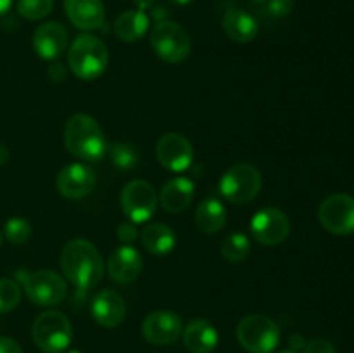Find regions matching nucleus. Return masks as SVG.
Returning <instances> with one entry per match:
<instances>
[{"label":"nucleus","instance_id":"c85d7f7f","mask_svg":"<svg viewBox=\"0 0 354 353\" xmlns=\"http://www.w3.org/2000/svg\"><path fill=\"white\" fill-rule=\"evenodd\" d=\"M21 286L12 279H0V314L12 311L21 301Z\"/></svg>","mask_w":354,"mask_h":353},{"label":"nucleus","instance_id":"37998d69","mask_svg":"<svg viewBox=\"0 0 354 353\" xmlns=\"http://www.w3.org/2000/svg\"><path fill=\"white\" fill-rule=\"evenodd\" d=\"M0 244H2V234H0Z\"/></svg>","mask_w":354,"mask_h":353},{"label":"nucleus","instance_id":"7c9ffc66","mask_svg":"<svg viewBox=\"0 0 354 353\" xmlns=\"http://www.w3.org/2000/svg\"><path fill=\"white\" fill-rule=\"evenodd\" d=\"M303 352L304 353H337L335 352L334 345H332L328 339H324V338H315L311 339V341H308Z\"/></svg>","mask_w":354,"mask_h":353},{"label":"nucleus","instance_id":"b1692460","mask_svg":"<svg viewBox=\"0 0 354 353\" xmlns=\"http://www.w3.org/2000/svg\"><path fill=\"white\" fill-rule=\"evenodd\" d=\"M194 220H196L197 228H199L203 234H218V232L223 230V227L227 225V210H225V206L220 201L209 197V199H204L203 203L197 206Z\"/></svg>","mask_w":354,"mask_h":353},{"label":"nucleus","instance_id":"20e7f679","mask_svg":"<svg viewBox=\"0 0 354 353\" xmlns=\"http://www.w3.org/2000/svg\"><path fill=\"white\" fill-rule=\"evenodd\" d=\"M151 45L156 55L168 64L183 62L192 51V40L185 28L169 19L154 24L151 31Z\"/></svg>","mask_w":354,"mask_h":353},{"label":"nucleus","instance_id":"c9c22d12","mask_svg":"<svg viewBox=\"0 0 354 353\" xmlns=\"http://www.w3.org/2000/svg\"><path fill=\"white\" fill-rule=\"evenodd\" d=\"M135 3H137L138 10H144L145 12V10L154 6V0H135Z\"/></svg>","mask_w":354,"mask_h":353},{"label":"nucleus","instance_id":"e433bc0d","mask_svg":"<svg viewBox=\"0 0 354 353\" xmlns=\"http://www.w3.org/2000/svg\"><path fill=\"white\" fill-rule=\"evenodd\" d=\"M9 151H7V147L6 145H2L0 144V166L2 165H6L7 161H9Z\"/></svg>","mask_w":354,"mask_h":353},{"label":"nucleus","instance_id":"4468645a","mask_svg":"<svg viewBox=\"0 0 354 353\" xmlns=\"http://www.w3.org/2000/svg\"><path fill=\"white\" fill-rule=\"evenodd\" d=\"M55 187L66 199H82L95 187V173L85 163H71L57 173Z\"/></svg>","mask_w":354,"mask_h":353},{"label":"nucleus","instance_id":"a211bd4d","mask_svg":"<svg viewBox=\"0 0 354 353\" xmlns=\"http://www.w3.org/2000/svg\"><path fill=\"white\" fill-rule=\"evenodd\" d=\"M64 10L78 30H99L104 24L106 9L102 0H64Z\"/></svg>","mask_w":354,"mask_h":353},{"label":"nucleus","instance_id":"2eb2a0df","mask_svg":"<svg viewBox=\"0 0 354 353\" xmlns=\"http://www.w3.org/2000/svg\"><path fill=\"white\" fill-rule=\"evenodd\" d=\"M144 269V260L138 249L131 244L118 246L107 260V273L118 284H131L138 279Z\"/></svg>","mask_w":354,"mask_h":353},{"label":"nucleus","instance_id":"ddd939ff","mask_svg":"<svg viewBox=\"0 0 354 353\" xmlns=\"http://www.w3.org/2000/svg\"><path fill=\"white\" fill-rule=\"evenodd\" d=\"M182 318L169 310L151 311L142 322V334L145 341L156 346L173 345L182 336Z\"/></svg>","mask_w":354,"mask_h":353},{"label":"nucleus","instance_id":"473e14b6","mask_svg":"<svg viewBox=\"0 0 354 353\" xmlns=\"http://www.w3.org/2000/svg\"><path fill=\"white\" fill-rule=\"evenodd\" d=\"M0 353H23L19 343L12 338H0Z\"/></svg>","mask_w":354,"mask_h":353},{"label":"nucleus","instance_id":"58836bf2","mask_svg":"<svg viewBox=\"0 0 354 353\" xmlns=\"http://www.w3.org/2000/svg\"><path fill=\"white\" fill-rule=\"evenodd\" d=\"M169 2L178 3V6H187V3H190V2H192V0H169Z\"/></svg>","mask_w":354,"mask_h":353},{"label":"nucleus","instance_id":"4be33fe9","mask_svg":"<svg viewBox=\"0 0 354 353\" xmlns=\"http://www.w3.org/2000/svg\"><path fill=\"white\" fill-rule=\"evenodd\" d=\"M114 35L120 38L121 42L127 44H133L138 42L149 30V17L144 10H124L116 17L113 24Z\"/></svg>","mask_w":354,"mask_h":353},{"label":"nucleus","instance_id":"412c9836","mask_svg":"<svg viewBox=\"0 0 354 353\" xmlns=\"http://www.w3.org/2000/svg\"><path fill=\"white\" fill-rule=\"evenodd\" d=\"M185 348L192 353H211L218 346L220 334L211 322L204 318H194L182 331Z\"/></svg>","mask_w":354,"mask_h":353},{"label":"nucleus","instance_id":"9b49d317","mask_svg":"<svg viewBox=\"0 0 354 353\" xmlns=\"http://www.w3.org/2000/svg\"><path fill=\"white\" fill-rule=\"evenodd\" d=\"M251 232L263 246H279L289 237L290 220L280 208H263L251 220Z\"/></svg>","mask_w":354,"mask_h":353},{"label":"nucleus","instance_id":"dca6fc26","mask_svg":"<svg viewBox=\"0 0 354 353\" xmlns=\"http://www.w3.org/2000/svg\"><path fill=\"white\" fill-rule=\"evenodd\" d=\"M69 45L68 30L59 21H47L33 33V48L38 57L54 61L61 57Z\"/></svg>","mask_w":354,"mask_h":353},{"label":"nucleus","instance_id":"9d476101","mask_svg":"<svg viewBox=\"0 0 354 353\" xmlns=\"http://www.w3.org/2000/svg\"><path fill=\"white\" fill-rule=\"evenodd\" d=\"M322 227L334 235H349L354 232V197L349 194H332L318 208Z\"/></svg>","mask_w":354,"mask_h":353},{"label":"nucleus","instance_id":"393cba45","mask_svg":"<svg viewBox=\"0 0 354 353\" xmlns=\"http://www.w3.org/2000/svg\"><path fill=\"white\" fill-rule=\"evenodd\" d=\"M220 251L223 255V258L230 263H241L251 253V241L245 234H242L241 230H235L232 234L225 235L223 241H221Z\"/></svg>","mask_w":354,"mask_h":353},{"label":"nucleus","instance_id":"79ce46f5","mask_svg":"<svg viewBox=\"0 0 354 353\" xmlns=\"http://www.w3.org/2000/svg\"><path fill=\"white\" fill-rule=\"evenodd\" d=\"M69 353H82V352H76V350H73V352H69Z\"/></svg>","mask_w":354,"mask_h":353},{"label":"nucleus","instance_id":"f8f14e48","mask_svg":"<svg viewBox=\"0 0 354 353\" xmlns=\"http://www.w3.org/2000/svg\"><path fill=\"white\" fill-rule=\"evenodd\" d=\"M156 156L162 168L168 172H185L194 161V147L189 138L176 132L165 134L156 144Z\"/></svg>","mask_w":354,"mask_h":353},{"label":"nucleus","instance_id":"6ab92c4d","mask_svg":"<svg viewBox=\"0 0 354 353\" xmlns=\"http://www.w3.org/2000/svg\"><path fill=\"white\" fill-rule=\"evenodd\" d=\"M196 192V185L187 176H175L162 185L158 199L162 210L168 213H182L190 206Z\"/></svg>","mask_w":354,"mask_h":353},{"label":"nucleus","instance_id":"f3484780","mask_svg":"<svg viewBox=\"0 0 354 353\" xmlns=\"http://www.w3.org/2000/svg\"><path fill=\"white\" fill-rule=\"evenodd\" d=\"M90 311L97 324L107 329H114L127 317V303L116 291L100 289L93 296Z\"/></svg>","mask_w":354,"mask_h":353},{"label":"nucleus","instance_id":"aec40b11","mask_svg":"<svg viewBox=\"0 0 354 353\" xmlns=\"http://www.w3.org/2000/svg\"><path fill=\"white\" fill-rule=\"evenodd\" d=\"M221 28L232 42L249 44L258 37L259 24L252 14L244 9H228L221 19Z\"/></svg>","mask_w":354,"mask_h":353},{"label":"nucleus","instance_id":"2f4dec72","mask_svg":"<svg viewBox=\"0 0 354 353\" xmlns=\"http://www.w3.org/2000/svg\"><path fill=\"white\" fill-rule=\"evenodd\" d=\"M138 237V230L137 227H135V224H131V221H124V224H121L120 227H118V239H120L123 244H131V242L137 241Z\"/></svg>","mask_w":354,"mask_h":353},{"label":"nucleus","instance_id":"7ed1b4c3","mask_svg":"<svg viewBox=\"0 0 354 353\" xmlns=\"http://www.w3.org/2000/svg\"><path fill=\"white\" fill-rule=\"evenodd\" d=\"M109 64V51L100 38L83 33L75 38L68 48V66L80 80H95Z\"/></svg>","mask_w":354,"mask_h":353},{"label":"nucleus","instance_id":"f704fd0d","mask_svg":"<svg viewBox=\"0 0 354 353\" xmlns=\"http://www.w3.org/2000/svg\"><path fill=\"white\" fill-rule=\"evenodd\" d=\"M48 75H50V78L54 80V82H61V80H64L66 71L64 68H62V64H54L48 69Z\"/></svg>","mask_w":354,"mask_h":353},{"label":"nucleus","instance_id":"ea45409f","mask_svg":"<svg viewBox=\"0 0 354 353\" xmlns=\"http://www.w3.org/2000/svg\"><path fill=\"white\" fill-rule=\"evenodd\" d=\"M251 2H254V3H265L266 0H251Z\"/></svg>","mask_w":354,"mask_h":353},{"label":"nucleus","instance_id":"1a4fd4ad","mask_svg":"<svg viewBox=\"0 0 354 353\" xmlns=\"http://www.w3.org/2000/svg\"><path fill=\"white\" fill-rule=\"evenodd\" d=\"M24 293L38 307H55L68 294L66 279L54 270H37L23 279Z\"/></svg>","mask_w":354,"mask_h":353},{"label":"nucleus","instance_id":"0eeeda50","mask_svg":"<svg viewBox=\"0 0 354 353\" xmlns=\"http://www.w3.org/2000/svg\"><path fill=\"white\" fill-rule=\"evenodd\" d=\"M263 185L261 172L251 163L230 166L220 179L221 196L232 204H248L259 194Z\"/></svg>","mask_w":354,"mask_h":353},{"label":"nucleus","instance_id":"a19ab883","mask_svg":"<svg viewBox=\"0 0 354 353\" xmlns=\"http://www.w3.org/2000/svg\"><path fill=\"white\" fill-rule=\"evenodd\" d=\"M279 353H294V352H290V350H286V352H279Z\"/></svg>","mask_w":354,"mask_h":353},{"label":"nucleus","instance_id":"72a5a7b5","mask_svg":"<svg viewBox=\"0 0 354 353\" xmlns=\"http://www.w3.org/2000/svg\"><path fill=\"white\" fill-rule=\"evenodd\" d=\"M289 346H290V352L297 353L299 350H304V346H306V339H304L301 334H294L292 338L289 339Z\"/></svg>","mask_w":354,"mask_h":353},{"label":"nucleus","instance_id":"cd10ccee","mask_svg":"<svg viewBox=\"0 0 354 353\" xmlns=\"http://www.w3.org/2000/svg\"><path fill=\"white\" fill-rule=\"evenodd\" d=\"M31 224L23 217H12L6 221V227H3V235H6L7 241L10 244H24L28 239L31 237Z\"/></svg>","mask_w":354,"mask_h":353},{"label":"nucleus","instance_id":"6e6552de","mask_svg":"<svg viewBox=\"0 0 354 353\" xmlns=\"http://www.w3.org/2000/svg\"><path fill=\"white\" fill-rule=\"evenodd\" d=\"M121 210L131 224H145L158 210V192L147 180H131L123 187L120 196Z\"/></svg>","mask_w":354,"mask_h":353},{"label":"nucleus","instance_id":"39448f33","mask_svg":"<svg viewBox=\"0 0 354 353\" xmlns=\"http://www.w3.org/2000/svg\"><path fill=\"white\" fill-rule=\"evenodd\" d=\"M237 339L248 353H272L280 343L279 324L268 315H245L237 325Z\"/></svg>","mask_w":354,"mask_h":353},{"label":"nucleus","instance_id":"4c0bfd02","mask_svg":"<svg viewBox=\"0 0 354 353\" xmlns=\"http://www.w3.org/2000/svg\"><path fill=\"white\" fill-rule=\"evenodd\" d=\"M12 6V0H0V16L7 14V10Z\"/></svg>","mask_w":354,"mask_h":353},{"label":"nucleus","instance_id":"c756f323","mask_svg":"<svg viewBox=\"0 0 354 353\" xmlns=\"http://www.w3.org/2000/svg\"><path fill=\"white\" fill-rule=\"evenodd\" d=\"M266 14L272 17H286L292 12L294 0H266Z\"/></svg>","mask_w":354,"mask_h":353},{"label":"nucleus","instance_id":"f03ea898","mask_svg":"<svg viewBox=\"0 0 354 353\" xmlns=\"http://www.w3.org/2000/svg\"><path fill=\"white\" fill-rule=\"evenodd\" d=\"M64 145L75 158L85 163H97L107 152L104 130L90 114H73L64 127Z\"/></svg>","mask_w":354,"mask_h":353},{"label":"nucleus","instance_id":"bb28decb","mask_svg":"<svg viewBox=\"0 0 354 353\" xmlns=\"http://www.w3.org/2000/svg\"><path fill=\"white\" fill-rule=\"evenodd\" d=\"M54 9V0H17V14L28 21L47 17Z\"/></svg>","mask_w":354,"mask_h":353},{"label":"nucleus","instance_id":"5701e85b","mask_svg":"<svg viewBox=\"0 0 354 353\" xmlns=\"http://www.w3.org/2000/svg\"><path fill=\"white\" fill-rule=\"evenodd\" d=\"M140 241L142 246H144L151 255L162 256L168 255L169 251H173V248H175L176 244V235L169 225L156 221V224H149L147 227L142 230Z\"/></svg>","mask_w":354,"mask_h":353},{"label":"nucleus","instance_id":"a878e982","mask_svg":"<svg viewBox=\"0 0 354 353\" xmlns=\"http://www.w3.org/2000/svg\"><path fill=\"white\" fill-rule=\"evenodd\" d=\"M107 156H109L111 163L114 168L118 170H133L138 165V152L135 145L128 144V142H113L107 144Z\"/></svg>","mask_w":354,"mask_h":353},{"label":"nucleus","instance_id":"423d86ee","mask_svg":"<svg viewBox=\"0 0 354 353\" xmlns=\"http://www.w3.org/2000/svg\"><path fill=\"white\" fill-rule=\"evenodd\" d=\"M31 338L35 345L45 353H61L71 345V322L61 311L47 310L35 318Z\"/></svg>","mask_w":354,"mask_h":353},{"label":"nucleus","instance_id":"f257e3e1","mask_svg":"<svg viewBox=\"0 0 354 353\" xmlns=\"http://www.w3.org/2000/svg\"><path fill=\"white\" fill-rule=\"evenodd\" d=\"M61 270L64 279L80 289H90L104 279L106 263L95 244L86 239H73L61 251Z\"/></svg>","mask_w":354,"mask_h":353}]
</instances>
